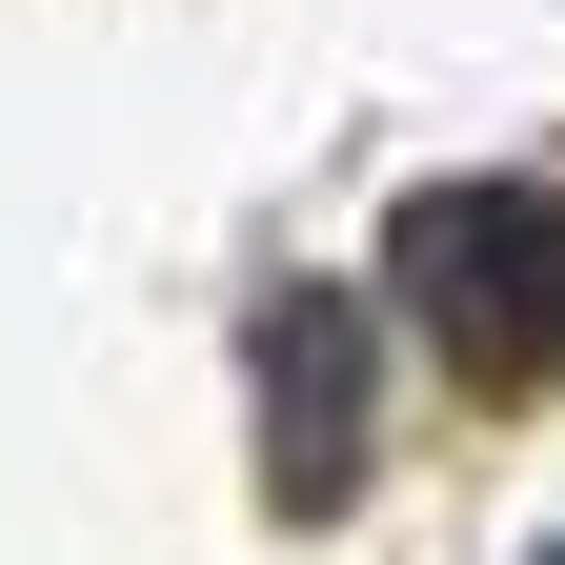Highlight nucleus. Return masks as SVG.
Listing matches in <instances>:
<instances>
[{
  "label": "nucleus",
  "instance_id": "nucleus-1",
  "mask_svg": "<svg viewBox=\"0 0 565 565\" xmlns=\"http://www.w3.org/2000/svg\"><path fill=\"white\" fill-rule=\"evenodd\" d=\"M384 282L404 323L484 384H545L565 364V182H424L384 223Z\"/></svg>",
  "mask_w": 565,
  "mask_h": 565
},
{
  "label": "nucleus",
  "instance_id": "nucleus-2",
  "mask_svg": "<svg viewBox=\"0 0 565 565\" xmlns=\"http://www.w3.org/2000/svg\"><path fill=\"white\" fill-rule=\"evenodd\" d=\"M364 465V303H263V484L282 505H323V484Z\"/></svg>",
  "mask_w": 565,
  "mask_h": 565
},
{
  "label": "nucleus",
  "instance_id": "nucleus-3",
  "mask_svg": "<svg viewBox=\"0 0 565 565\" xmlns=\"http://www.w3.org/2000/svg\"><path fill=\"white\" fill-rule=\"evenodd\" d=\"M545 565H565V545H545Z\"/></svg>",
  "mask_w": 565,
  "mask_h": 565
}]
</instances>
